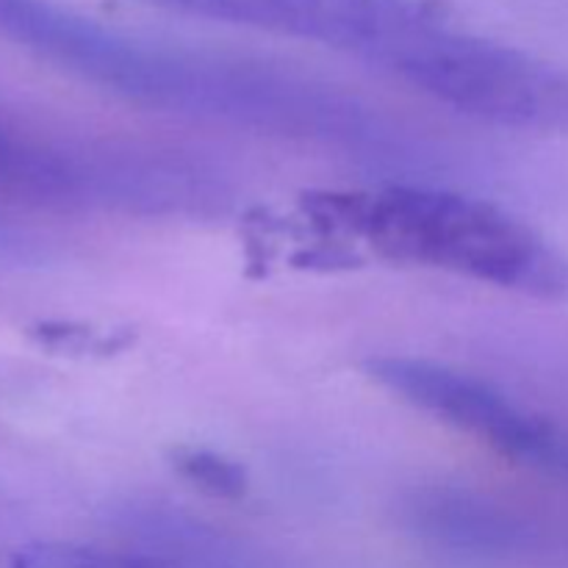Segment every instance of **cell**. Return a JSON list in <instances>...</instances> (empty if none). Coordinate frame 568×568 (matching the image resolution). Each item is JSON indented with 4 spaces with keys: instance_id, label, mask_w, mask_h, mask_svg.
Instances as JSON below:
<instances>
[{
    "instance_id": "5",
    "label": "cell",
    "mask_w": 568,
    "mask_h": 568,
    "mask_svg": "<svg viewBox=\"0 0 568 568\" xmlns=\"http://www.w3.org/2000/svg\"><path fill=\"white\" fill-rule=\"evenodd\" d=\"M366 375L410 408L525 466L568 469V444L549 422L475 375L410 355L366 361Z\"/></svg>"
},
{
    "instance_id": "6",
    "label": "cell",
    "mask_w": 568,
    "mask_h": 568,
    "mask_svg": "<svg viewBox=\"0 0 568 568\" xmlns=\"http://www.w3.org/2000/svg\"><path fill=\"white\" fill-rule=\"evenodd\" d=\"M11 568H172L166 560L148 555L103 552L75 544H33L20 549Z\"/></svg>"
},
{
    "instance_id": "3",
    "label": "cell",
    "mask_w": 568,
    "mask_h": 568,
    "mask_svg": "<svg viewBox=\"0 0 568 568\" xmlns=\"http://www.w3.org/2000/svg\"><path fill=\"white\" fill-rule=\"evenodd\" d=\"M181 14L281 33L355 55L430 92L464 31L419 0H150Z\"/></svg>"
},
{
    "instance_id": "1",
    "label": "cell",
    "mask_w": 568,
    "mask_h": 568,
    "mask_svg": "<svg viewBox=\"0 0 568 568\" xmlns=\"http://www.w3.org/2000/svg\"><path fill=\"white\" fill-rule=\"evenodd\" d=\"M0 37L155 111L327 144L383 136L377 116L333 83L266 61L139 39L53 0H0Z\"/></svg>"
},
{
    "instance_id": "2",
    "label": "cell",
    "mask_w": 568,
    "mask_h": 568,
    "mask_svg": "<svg viewBox=\"0 0 568 568\" xmlns=\"http://www.w3.org/2000/svg\"><path fill=\"white\" fill-rule=\"evenodd\" d=\"M320 214L358 233L381 258L427 266L568 303V255L486 200L419 186L327 194Z\"/></svg>"
},
{
    "instance_id": "4",
    "label": "cell",
    "mask_w": 568,
    "mask_h": 568,
    "mask_svg": "<svg viewBox=\"0 0 568 568\" xmlns=\"http://www.w3.org/2000/svg\"><path fill=\"white\" fill-rule=\"evenodd\" d=\"M197 175L183 161L161 155L64 148L0 116V197L44 209L125 205L181 211L205 200V181Z\"/></svg>"
},
{
    "instance_id": "7",
    "label": "cell",
    "mask_w": 568,
    "mask_h": 568,
    "mask_svg": "<svg viewBox=\"0 0 568 568\" xmlns=\"http://www.w3.org/2000/svg\"><path fill=\"white\" fill-rule=\"evenodd\" d=\"M175 466L186 480L200 486L214 497H242L247 491V475L239 464L205 449H181Z\"/></svg>"
}]
</instances>
